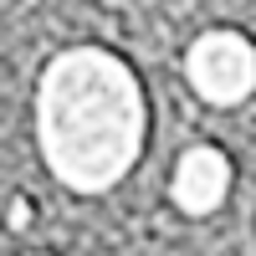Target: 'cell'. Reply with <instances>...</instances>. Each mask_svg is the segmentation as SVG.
<instances>
[{"label":"cell","instance_id":"1","mask_svg":"<svg viewBox=\"0 0 256 256\" xmlns=\"http://www.w3.org/2000/svg\"><path fill=\"white\" fill-rule=\"evenodd\" d=\"M41 154L62 184L98 195L134 169L144 148V92L113 52H62L36 98Z\"/></svg>","mask_w":256,"mask_h":256},{"label":"cell","instance_id":"2","mask_svg":"<svg viewBox=\"0 0 256 256\" xmlns=\"http://www.w3.org/2000/svg\"><path fill=\"white\" fill-rule=\"evenodd\" d=\"M184 77L205 102H241L256 88V46L241 31H205L184 56Z\"/></svg>","mask_w":256,"mask_h":256},{"label":"cell","instance_id":"3","mask_svg":"<svg viewBox=\"0 0 256 256\" xmlns=\"http://www.w3.org/2000/svg\"><path fill=\"white\" fill-rule=\"evenodd\" d=\"M230 190V159L220 154L216 144H200L190 148L174 169V205L184 216H210Z\"/></svg>","mask_w":256,"mask_h":256},{"label":"cell","instance_id":"4","mask_svg":"<svg viewBox=\"0 0 256 256\" xmlns=\"http://www.w3.org/2000/svg\"><path fill=\"white\" fill-rule=\"evenodd\" d=\"M26 226H31V200L16 195V200H10V230H26Z\"/></svg>","mask_w":256,"mask_h":256}]
</instances>
